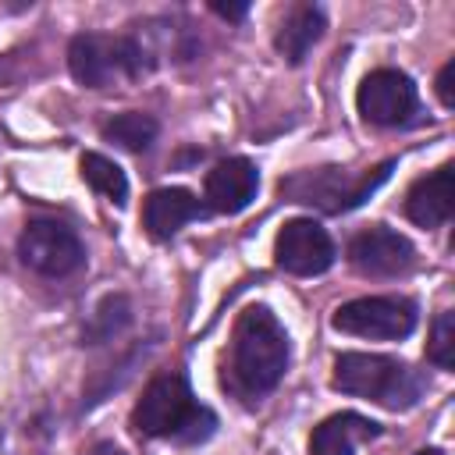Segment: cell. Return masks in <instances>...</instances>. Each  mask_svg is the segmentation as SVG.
Wrapping results in <instances>:
<instances>
[{"label":"cell","instance_id":"1","mask_svg":"<svg viewBox=\"0 0 455 455\" xmlns=\"http://www.w3.org/2000/svg\"><path fill=\"white\" fill-rule=\"evenodd\" d=\"M291 338L270 306H245L231 327V341L220 363V387L245 409L259 405L288 373Z\"/></svg>","mask_w":455,"mask_h":455},{"label":"cell","instance_id":"2","mask_svg":"<svg viewBox=\"0 0 455 455\" xmlns=\"http://www.w3.org/2000/svg\"><path fill=\"white\" fill-rule=\"evenodd\" d=\"M132 427L142 437L203 444L217 434V412L192 395V384L181 370H164L142 387V398L132 409Z\"/></svg>","mask_w":455,"mask_h":455},{"label":"cell","instance_id":"3","mask_svg":"<svg viewBox=\"0 0 455 455\" xmlns=\"http://www.w3.org/2000/svg\"><path fill=\"white\" fill-rule=\"evenodd\" d=\"M331 387L341 391V395L366 398L380 409L405 412V409L419 405V398L427 395V377L416 366H409L405 359H395V355L341 352V355H334Z\"/></svg>","mask_w":455,"mask_h":455},{"label":"cell","instance_id":"4","mask_svg":"<svg viewBox=\"0 0 455 455\" xmlns=\"http://www.w3.org/2000/svg\"><path fill=\"white\" fill-rule=\"evenodd\" d=\"M68 71L85 89H110L153 71V53L135 36L78 32L68 43Z\"/></svg>","mask_w":455,"mask_h":455},{"label":"cell","instance_id":"5","mask_svg":"<svg viewBox=\"0 0 455 455\" xmlns=\"http://www.w3.org/2000/svg\"><path fill=\"white\" fill-rule=\"evenodd\" d=\"M395 171V160H384L363 174H348L345 167H306L277 181V192L288 203L313 206L320 213H348L363 206Z\"/></svg>","mask_w":455,"mask_h":455},{"label":"cell","instance_id":"6","mask_svg":"<svg viewBox=\"0 0 455 455\" xmlns=\"http://www.w3.org/2000/svg\"><path fill=\"white\" fill-rule=\"evenodd\" d=\"M416 323H419V309L405 295H363L341 302L331 316L334 331L370 341H402L416 331Z\"/></svg>","mask_w":455,"mask_h":455},{"label":"cell","instance_id":"7","mask_svg":"<svg viewBox=\"0 0 455 455\" xmlns=\"http://www.w3.org/2000/svg\"><path fill=\"white\" fill-rule=\"evenodd\" d=\"M18 259L43 277H68L85 267L78 231L57 217H32L18 235Z\"/></svg>","mask_w":455,"mask_h":455},{"label":"cell","instance_id":"8","mask_svg":"<svg viewBox=\"0 0 455 455\" xmlns=\"http://www.w3.org/2000/svg\"><path fill=\"white\" fill-rule=\"evenodd\" d=\"M355 107L363 121L380 128H405L419 114V89L416 82L398 68H373L363 75L355 89Z\"/></svg>","mask_w":455,"mask_h":455},{"label":"cell","instance_id":"9","mask_svg":"<svg viewBox=\"0 0 455 455\" xmlns=\"http://www.w3.org/2000/svg\"><path fill=\"white\" fill-rule=\"evenodd\" d=\"M338 259V249L327 235V228H320L313 217H291L281 224L277 238H274V263L284 274L295 277H316L327 274Z\"/></svg>","mask_w":455,"mask_h":455},{"label":"cell","instance_id":"10","mask_svg":"<svg viewBox=\"0 0 455 455\" xmlns=\"http://www.w3.org/2000/svg\"><path fill=\"white\" fill-rule=\"evenodd\" d=\"M348 263L363 277H398L416 267V249L402 231L373 224L348 242Z\"/></svg>","mask_w":455,"mask_h":455},{"label":"cell","instance_id":"11","mask_svg":"<svg viewBox=\"0 0 455 455\" xmlns=\"http://www.w3.org/2000/svg\"><path fill=\"white\" fill-rule=\"evenodd\" d=\"M259 192V171L245 156H228L206 171L203 199L213 213H242Z\"/></svg>","mask_w":455,"mask_h":455},{"label":"cell","instance_id":"12","mask_svg":"<svg viewBox=\"0 0 455 455\" xmlns=\"http://www.w3.org/2000/svg\"><path fill=\"white\" fill-rule=\"evenodd\" d=\"M206 203L196 199L188 188H178V185H167V188H153L142 203V228L153 242H167L174 238L185 224L206 217Z\"/></svg>","mask_w":455,"mask_h":455},{"label":"cell","instance_id":"13","mask_svg":"<svg viewBox=\"0 0 455 455\" xmlns=\"http://www.w3.org/2000/svg\"><path fill=\"white\" fill-rule=\"evenodd\" d=\"M405 217L419 228H441L451 217V164L416 178L405 192Z\"/></svg>","mask_w":455,"mask_h":455},{"label":"cell","instance_id":"14","mask_svg":"<svg viewBox=\"0 0 455 455\" xmlns=\"http://www.w3.org/2000/svg\"><path fill=\"white\" fill-rule=\"evenodd\" d=\"M384 427L370 416L359 412H334L327 419H320L309 434V455H355L359 441L380 437Z\"/></svg>","mask_w":455,"mask_h":455},{"label":"cell","instance_id":"15","mask_svg":"<svg viewBox=\"0 0 455 455\" xmlns=\"http://www.w3.org/2000/svg\"><path fill=\"white\" fill-rule=\"evenodd\" d=\"M323 28H327V14L320 4H295V7H288V14L281 18V25L274 32V50L288 64H302L306 53L320 43Z\"/></svg>","mask_w":455,"mask_h":455},{"label":"cell","instance_id":"16","mask_svg":"<svg viewBox=\"0 0 455 455\" xmlns=\"http://www.w3.org/2000/svg\"><path fill=\"white\" fill-rule=\"evenodd\" d=\"M103 139L107 142H117L121 149H132V153H142L156 142L160 135V124L153 114H142V110H124V114H114L110 121H103Z\"/></svg>","mask_w":455,"mask_h":455},{"label":"cell","instance_id":"17","mask_svg":"<svg viewBox=\"0 0 455 455\" xmlns=\"http://www.w3.org/2000/svg\"><path fill=\"white\" fill-rule=\"evenodd\" d=\"M128 323H132V302H128V295H121V291L117 295H103L100 306L92 309V316L82 327V345L114 341Z\"/></svg>","mask_w":455,"mask_h":455},{"label":"cell","instance_id":"18","mask_svg":"<svg viewBox=\"0 0 455 455\" xmlns=\"http://www.w3.org/2000/svg\"><path fill=\"white\" fill-rule=\"evenodd\" d=\"M78 167H82V181L92 192H100L114 206H124L128 203V178H124V171L110 156H103V153H82Z\"/></svg>","mask_w":455,"mask_h":455},{"label":"cell","instance_id":"19","mask_svg":"<svg viewBox=\"0 0 455 455\" xmlns=\"http://www.w3.org/2000/svg\"><path fill=\"white\" fill-rule=\"evenodd\" d=\"M427 359L437 370H451L455 366V313L451 309L437 313V320L430 327V341H427Z\"/></svg>","mask_w":455,"mask_h":455},{"label":"cell","instance_id":"20","mask_svg":"<svg viewBox=\"0 0 455 455\" xmlns=\"http://www.w3.org/2000/svg\"><path fill=\"white\" fill-rule=\"evenodd\" d=\"M451 78H455V60H448L441 71H437V100L444 110L455 107V89H451Z\"/></svg>","mask_w":455,"mask_h":455},{"label":"cell","instance_id":"21","mask_svg":"<svg viewBox=\"0 0 455 455\" xmlns=\"http://www.w3.org/2000/svg\"><path fill=\"white\" fill-rule=\"evenodd\" d=\"M210 11L220 14V18H228V21H242L249 14V4H220V0H213Z\"/></svg>","mask_w":455,"mask_h":455},{"label":"cell","instance_id":"22","mask_svg":"<svg viewBox=\"0 0 455 455\" xmlns=\"http://www.w3.org/2000/svg\"><path fill=\"white\" fill-rule=\"evenodd\" d=\"M82 455H124V451H121L114 441H96V444H89Z\"/></svg>","mask_w":455,"mask_h":455},{"label":"cell","instance_id":"23","mask_svg":"<svg viewBox=\"0 0 455 455\" xmlns=\"http://www.w3.org/2000/svg\"><path fill=\"white\" fill-rule=\"evenodd\" d=\"M416 455H444V451H441V448H419Z\"/></svg>","mask_w":455,"mask_h":455}]
</instances>
